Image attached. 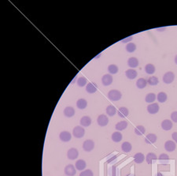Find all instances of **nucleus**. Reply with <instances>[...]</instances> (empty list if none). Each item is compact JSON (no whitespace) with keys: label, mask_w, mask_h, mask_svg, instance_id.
<instances>
[{"label":"nucleus","mask_w":177,"mask_h":176,"mask_svg":"<svg viewBox=\"0 0 177 176\" xmlns=\"http://www.w3.org/2000/svg\"><path fill=\"white\" fill-rule=\"evenodd\" d=\"M121 148H122V150L124 152H129L131 151V149H132V146H131V143H130V142L125 141V142H124V143L122 144V145H121Z\"/></svg>","instance_id":"7c9ffc66"},{"label":"nucleus","mask_w":177,"mask_h":176,"mask_svg":"<svg viewBox=\"0 0 177 176\" xmlns=\"http://www.w3.org/2000/svg\"><path fill=\"white\" fill-rule=\"evenodd\" d=\"M136 50V45L134 43H128L126 46V51L129 53L134 52Z\"/></svg>","instance_id":"f704fd0d"},{"label":"nucleus","mask_w":177,"mask_h":176,"mask_svg":"<svg viewBox=\"0 0 177 176\" xmlns=\"http://www.w3.org/2000/svg\"><path fill=\"white\" fill-rule=\"evenodd\" d=\"M155 70V66L153 65V64H151V63H149V64H147V65H146V66H145V71H146V73H147V74H153Z\"/></svg>","instance_id":"cd10ccee"},{"label":"nucleus","mask_w":177,"mask_h":176,"mask_svg":"<svg viewBox=\"0 0 177 176\" xmlns=\"http://www.w3.org/2000/svg\"><path fill=\"white\" fill-rule=\"evenodd\" d=\"M92 124V118L89 116H83L80 119V125L82 127H87Z\"/></svg>","instance_id":"4be33fe9"},{"label":"nucleus","mask_w":177,"mask_h":176,"mask_svg":"<svg viewBox=\"0 0 177 176\" xmlns=\"http://www.w3.org/2000/svg\"><path fill=\"white\" fill-rule=\"evenodd\" d=\"M76 173V167L73 164H69L65 167V174L68 176H74Z\"/></svg>","instance_id":"39448f33"},{"label":"nucleus","mask_w":177,"mask_h":176,"mask_svg":"<svg viewBox=\"0 0 177 176\" xmlns=\"http://www.w3.org/2000/svg\"><path fill=\"white\" fill-rule=\"evenodd\" d=\"M121 97H122V94L119 90L112 89L108 93V98L112 101H118L121 99Z\"/></svg>","instance_id":"f257e3e1"},{"label":"nucleus","mask_w":177,"mask_h":176,"mask_svg":"<svg viewBox=\"0 0 177 176\" xmlns=\"http://www.w3.org/2000/svg\"><path fill=\"white\" fill-rule=\"evenodd\" d=\"M59 137H60V139H61L62 141L68 142L72 139V135H71V133H69V132H68V131H62V132H61V133H60Z\"/></svg>","instance_id":"f8f14e48"},{"label":"nucleus","mask_w":177,"mask_h":176,"mask_svg":"<svg viewBox=\"0 0 177 176\" xmlns=\"http://www.w3.org/2000/svg\"><path fill=\"white\" fill-rule=\"evenodd\" d=\"M172 137L176 143H177V132H174V133L172 134Z\"/></svg>","instance_id":"a19ab883"},{"label":"nucleus","mask_w":177,"mask_h":176,"mask_svg":"<svg viewBox=\"0 0 177 176\" xmlns=\"http://www.w3.org/2000/svg\"><path fill=\"white\" fill-rule=\"evenodd\" d=\"M76 106H77V108H79V109L83 110V109H85V108H87V100L84 99H79L78 100L77 102H76Z\"/></svg>","instance_id":"b1692460"},{"label":"nucleus","mask_w":177,"mask_h":176,"mask_svg":"<svg viewBox=\"0 0 177 176\" xmlns=\"http://www.w3.org/2000/svg\"><path fill=\"white\" fill-rule=\"evenodd\" d=\"M128 65L131 68H136L139 66V59L135 57H131L128 60Z\"/></svg>","instance_id":"2eb2a0df"},{"label":"nucleus","mask_w":177,"mask_h":176,"mask_svg":"<svg viewBox=\"0 0 177 176\" xmlns=\"http://www.w3.org/2000/svg\"><path fill=\"white\" fill-rule=\"evenodd\" d=\"M156 100V95L154 93H149L147 94V96L145 98L146 102L149 103V104H152L154 100Z\"/></svg>","instance_id":"72a5a7b5"},{"label":"nucleus","mask_w":177,"mask_h":176,"mask_svg":"<svg viewBox=\"0 0 177 176\" xmlns=\"http://www.w3.org/2000/svg\"><path fill=\"white\" fill-rule=\"evenodd\" d=\"M111 138H112V140H113L114 142H120L123 139L122 133H120V132H114V133L112 134Z\"/></svg>","instance_id":"393cba45"},{"label":"nucleus","mask_w":177,"mask_h":176,"mask_svg":"<svg viewBox=\"0 0 177 176\" xmlns=\"http://www.w3.org/2000/svg\"><path fill=\"white\" fill-rule=\"evenodd\" d=\"M157 160V155H156L155 153H153V152H149V153L147 155V156H146V161H147V164H153V163L155 160Z\"/></svg>","instance_id":"dca6fc26"},{"label":"nucleus","mask_w":177,"mask_h":176,"mask_svg":"<svg viewBox=\"0 0 177 176\" xmlns=\"http://www.w3.org/2000/svg\"><path fill=\"white\" fill-rule=\"evenodd\" d=\"M131 40H132V37H128V38L123 39V40H121V42H123V43H128L129 41H131Z\"/></svg>","instance_id":"ea45409f"},{"label":"nucleus","mask_w":177,"mask_h":176,"mask_svg":"<svg viewBox=\"0 0 177 176\" xmlns=\"http://www.w3.org/2000/svg\"><path fill=\"white\" fill-rule=\"evenodd\" d=\"M127 127H128V123L126 121H120L119 123H117L115 126L116 130L118 131H122V130H125Z\"/></svg>","instance_id":"5701e85b"},{"label":"nucleus","mask_w":177,"mask_h":176,"mask_svg":"<svg viewBox=\"0 0 177 176\" xmlns=\"http://www.w3.org/2000/svg\"><path fill=\"white\" fill-rule=\"evenodd\" d=\"M157 98L158 102L165 103V101L167 100V99H168V96H167V94L165 93H164V92H161V93H158V95L157 96Z\"/></svg>","instance_id":"c756f323"},{"label":"nucleus","mask_w":177,"mask_h":176,"mask_svg":"<svg viewBox=\"0 0 177 176\" xmlns=\"http://www.w3.org/2000/svg\"><path fill=\"white\" fill-rule=\"evenodd\" d=\"M169 160V156L167 154L162 153L159 156V160L160 161H167Z\"/></svg>","instance_id":"4c0bfd02"},{"label":"nucleus","mask_w":177,"mask_h":176,"mask_svg":"<svg viewBox=\"0 0 177 176\" xmlns=\"http://www.w3.org/2000/svg\"><path fill=\"white\" fill-rule=\"evenodd\" d=\"M157 137L154 133H149L146 136V138H145V142L147 145H150V144H153L157 141Z\"/></svg>","instance_id":"9d476101"},{"label":"nucleus","mask_w":177,"mask_h":176,"mask_svg":"<svg viewBox=\"0 0 177 176\" xmlns=\"http://www.w3.org/2000/svg\"><path fill=\"white\" fill-rule=\"evenodd\" d=\"M128 176H135L134 175H128Z\"/></svg>","instance_id":"c03bdc74"},{"label":"nucleus","mask_w":177,"mask_h":176,"mask_svg":"<svg viewBox=\"0 0 177 176\" xmlns=\"http://www.w3.org/2000/svg\"><path fill=\"white\" fill-rule=\"evenodd\" d=\"M116 113V108L113 105H109L106 108V114L109 116H113L115 115Z\"/></svg>","instance_id":"c85d7f7f"},{"label":"nucleus","mask_w":177,"mask_h":176,"mask_svg":"<svg viewBox=\"0 0 177 176\" xmlns=\"http://www.w3.org/2000/svg\"><path fill=\"white\" fill-rule=\"evenodd\" d=\"M117 114L120 118H126L129 114V111L125 107H120L117 111Z\"/></svg>","instance_id":"412c9836"},{"label":"nucleus","mask_w":177,"mask_h":176,"mask_svg":"<svg viewBox=\"0 0 177 176\" xmlns=\"http://www.w3.org/2000/svg\"><path fill=\"white\" fill-rule=\"evenodd\" d=\"M159 82L158 78L155 76H152V77H149V79L147 80V83L152 85V86H154V85H157Z\"/></svg>","instance_id":"2f4dec72"},{"label":"nucleus","mask_w":177,"mask_h":176,"mask_svg":"<svg viewBox=\"0 0 177 176\" xmlns=\"http://www.w3.org/2000/svg\"><path fill=\"white\" fill-rule=\"evenodd\" d=\"M119 70L118 69V66L116 65H114V64H111L108 66V71L110 74H116L117 72Z\"/></svg>","instance_id":"473e14b6"},{"label":"nucleus","mask_w":177,"mask_h":176,"mask_svg":"<svg viewBox=\"0 0 177 176\" xmlns=\"http://www.w3.org/2000/svg\"><path fill=\"white\" fill-rule=\"evenodd\" d=\"M87 79L84 77H80L77 79V85L79 87H83L87 85Z\"/></svg>","instance_id":"c9c22d12"},{"label":"nucleus","mask_w":177,"mask_h":176,"mask_svg":"<svg viewBox=\"0 0 177 176\" xmlns=\"http://www.w3.org/2000/svg\"><path fill=\"white\" fill-rule=\"evenodd\" d=\"M176 148V145L174 141H167L165 143V148L166 151L173 152Z\"/></svg>","instance_id":"9b49d317"},{"label":"nucleus","mask_w":177,"mask_h":176,"mask_svg":"<svg viewBox=\"0 0 177 176\" xmlns=\"http://www.w3.org/2000/svg\"><path fill=\"white\" fill-rule=\"evenodd\" d=\"M87 164L83 160H78L75 164V167H76V170L78 171H83L85 169Z\"/></svg>","instance_id":"aec40b11"},{"label":"nucleus","mask_w":177,"mask_h":176,"mask_svg":"<svg viewBox=\"0 0 177 176\" xmlns=\"http://www.w3.org/2000/svg\"><path fill=\"white\" fill-rule=\"evenodd\" d=\"M160 107H159L158 104L157 103H153V104H150L147 106V111L150 114H156L159 111Z\"/></svg>","instance_id":"1a4fd4ad"},{"label":"nucleus","mask_w":177,"mask_h":176,"mask_svg":"<svg viewBox=\"0 0 177 176\" xmlns=\"http://www.w3.org/2000/svg\"><path fill=\"white\" fill-rule=\"evenodd\" d=\"M147 81L144 78H139L138 79L137 81H136V86L139 89H144L145 87L147 86Z\"/></svg>","instance_id":"a878e982"},{"label":"nucleus","mask_w":177,"mask_h":176,"mask_svg":"<svg viewBox=\"0 0 177 176\" xmlns=\"http://www.w3.org/2000/svg\"><path fill=\"white\" fill-rule=\"evenodd\" d=\"M113 76L110 75V74H105L103 75V77L102 78V85H105V86H109L111 84L113 83Z\"/></svg>","instance_id":"6e6552de"},{"label":"nucleus","mask_w":177,"mask_h":176,"mask_svg":"<svg viewBox=\"0 0 177 176\" xmlns=\"http://www.w3.org/2000/svg\"><path fill=\"white\" fill-rule=\"evenodd\" d=\"M171 118L172 120L173 121L174 123H177V111H173L171 114Z\"/></svg>","instance_id":"58836bf2"},{"label":"nucleus","mask_w":177,"mask_h":176,"mask_svg":"<svg viewBox=\"0 0 177 176\" xmlns=\"http://www.w3.org/2000/svg\"><path fill=\"white\" fill-rule=\"evenodd\" d=\"M97 87L98 86H97L96 84L93 83V82H90V83L87 84V86H86V91L88 93H90V94L95 93H96V91H97Z\"/></svg>","instance_id":"ddd939ff"},{"label":"nucleus","mask_w":177,"mask_h":176,"mask_svg":"<svg viewBox=\"0 0 177 176\" xmlns=\"http://www.w3.org/2000/svg\"><path fill=\"white\" fill-rule=\"evenodd\" d=\"M125 74L126 77H128V79H131V80H133L138 76L137 71L134 70V69H129L128 70H126Z\"/></svg>","instance_id":"4468645a"},{"label":"nucleus","mask_w":177,"mask_h":176,"mask_svg":"<svg viewBox=\"0 0 177 176\" xmlns=\"http://www.w3.org/2000/svg\"><path fill=\"white\" fill-rule=\"evenodd\" d=\"M175 79V74L173 72H167L164 74L163 76V81L165 82V84H171L173 82V81Z\"/></svg>","instance_id":"20e7f679"},{"label":"nucleus","mask_w":177,"mask_h":176,"mask_svg":"<svg viewBox=\"0 0 177 176\" xmlns=\"http://www.w3.org/2000/svg\"><path fill=\"white\" fill-rule=\"evenodd\" d=\"M79 176H94L93 171L90 169H87V170L83 171L79 174Z\"/></svg>","instance_id":"e433bc0d"},{"label":"nucleus","mask_w":177,"mask_h":176,"mask_svg":"<svg viewBox=\"0 0 177 176\" xmlns=\"http://www.w3.org/2000/svg\"><path fill=\"white\" fill-rule=\"evenodd\" d=\"M73 134L76 138H81L85 134V130L83 129V127L77 126V127H74L73 130Z\"/></svg>","instance_id":"f03ea898"},{"label":"nucleus","mask_w":177,"mask_h":176,"mask_svg":"<svg viewBox=\"0 0 177 176\" xmlns=\"http://www.w3.org/2000/svg\"><path fill=\"white\" fill-rule=\"evenodd\" d=\"M75 114V109L73 107H66L64 110V115L67 118H71Z\"/></svg>","instance_id":"f3484780"},{"label":"nucleus","mask_w":177,"mask_h":176,"mask_svg":"<svg viewBox=\"0 0 177 176\" xmlns=\"http://www.w3.org/2000/svg\"><path fill=\"white\" fill-rule=\"evenodd\" d=\"M145 156L142 152H138L134 156V161L138 164H142L145 160Z\"/></svg>","instance_id":"6ab92c4d"},{"label":"nucleus","mask_w":177,"mask_h":176,"mask_svg":"<svg viewBox=\"0 0 177 176\" xmlns=\"http://www.w3.org/2000/svg\"><path fill=\"white\" fill-rule=\"evenodd\" d=\"M172 123L169 119H165L162 123V128L164 130H170L172 128Z\"/></svg>","instance_id":"a211bd4d"},{"label":"nucleus","mask_w":177,"mask_h":176,"mask_svg":"<svg viewBox=\"0 0 177 176\" xmlns=\"http://www.w3.org/2000/svg\"><path fill=\"white\" fill-rule=\"evenodd\" d=\"M97 123L100 127H106L109 123V118L106 114H100L97 118Z\"/></svg>","instance_id":"0eeeda50"},{"label":"nucleus","mask_w":177,"mask_h":176,"mask_svg":"<svg viewBox=\"0 0 177 176\" xmlns=\"http://www.w3.org/2000/svg\"><path fill=\"white\" fill-rule=\"evenodd\" d=\"M145 132H146V129H145V127H144L143 126H142V125L137 126V127L135 128V134L139 135V136L143 135Z\"/></svg>","instance_id":"bb28decb"},{"label":"nucleus","mask_w":177,"mask_h":176,"mask_svg":"<svg viewBox=\"0 0 177 176\" xmlns=\"http://www.w3.org/2000/svg\"><path fill=\"white\" fill-rule=\"evenodd\" d=\"M175 62H176V64L177 65V55L176 56V57H175Z\"/></svg>","instance_id":"79ce46f5"},{"label":"nucleus","mask_w":177,"mask_h":176,"mask_svg":"<svg viewBox=\"0 0 177 176\" xmlns=\"http://www.w3.org/2000/svg\"><path fill=\"white\" fill-rule=\"evenodd\" d=\"M95 148V142L92 140H86L83 143V149L86 152L92 151Z\"/></svg>","instance_id":"7ed1b4c3"},{"label":"nucleus","mask_w":177,"mask_h":176,"mask_svg":"<svg viewBox=\"0 0 177 176\" xmlns=\"http://www.w3.org/2000/svg\"><path fill=\"white\" fill-rule=\"evenodd\" d=\"M79 156V152L78 150L75 148H72L70 149H69V151L67 152V157L71 160H76V158L78 157Z\"/></svg>","instance_id":"423d86ee"},{"label":"nucleus","mask_w":177,"mask_h":176,"mask_svg":"<svg viewBox=\"0 0 177 176\" xmlns=\"http://www.w3.org/2000/svg\"><path fill=\"white\" fill-rule=\"evenodd\" d=\"M157 176H163V175H162V173H160V172H158V173H157Z\"/></svg>","instance_id":"37998d69"}]
</instances>
